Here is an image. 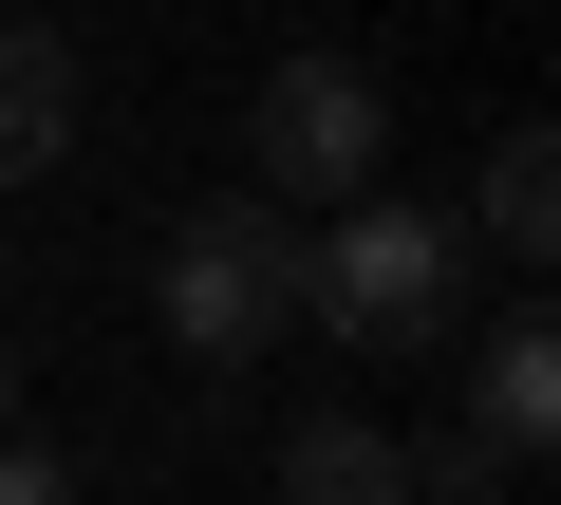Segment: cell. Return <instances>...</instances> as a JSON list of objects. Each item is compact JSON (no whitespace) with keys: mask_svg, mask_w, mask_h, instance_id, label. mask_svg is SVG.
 Segmentation results:
<instances>
[{"mask_svg":"<svg viewBox=\"0 0 561 505\" xmlns=\"http://www.w3.org/2000/svg\"><path fill=\"white\" fill-rule=\"evenodd\" d=\"M76 38L57 20H0V187H38V169H76Z\"/></svg>","mask_w":561,"mask_h":505,"instance_id":"obj_5","label":"cell"},{"mask_svg":"<svg viewBox=\"0 0 561 505\" xmlns=\"http://www.w3.org/2000/svg\"><path fill=\"white\" fill-rule=\"evenodd\" d=\"M0 505H76V449H57V431H20V412H0Z\"/></svg>","mask_w":561,"mask_h":505,"instance_id":"obj_8","label":"cell"},{"mask_svg":"<svg viewBox=\"0 0 561 505\" xmlns=\"http://www.w3.org/2000/svg\"><path fill=\"white\" fill-rule=\"evenodd\" d=\"M150 319H169L206 375H243L262 337H300V206H262V187L187 206V225L150 243Z\"/></svg>","mask_w":561,"mask_h":505,"instance_id":"obj_2","label":"cell"},{"mask_svg":"<svg viewBox=\"0 0 561 505\" xmlns=\"http://www.w3.org/2000/svg\"><path fill=\"white\" fill-rule=\"evenodd\" d=\"M0 412H20V337H0Z\"/></svg>","mask_w":561,"mask_h":505,"instance_id":"obj_9","label":"cell"},{"mask_svg":"<svg viewBox=\"0 0 561 505\" xmlns=\"http://www.w3.org/2000/svg\"><path fill=\"white\" fill-rule=\"evenodd\" d=\"M542 431H561V337L505 300V319L468 337V431H431V449H412V505H486V486H524V468H542Z\"/></svg>","mask_w":561,"mask_h":505,"instance_id":"obj_4","label":"cell"},{"mask_svg":"<svg viewBox=\"0 0 561 505\" xmlns=\"http://www.w3.org/2000/svg\"><path fill=\"white\" fill-rule=\"evenodd\" d=\"M300 319L356 337V356H449V319H468V243H449L431 206L356 187V206L300 225Z\"/></svg>","mask_w":561,"mask_h":505,"instance_id":"obj_1","label":"cell"},{"mask_svg":"<svg viewBox=\"0 0 561 505\" xmlns=\"http://www.w3.org/2000/svg\"><path fill=\"white\" fill-rule=\"evenodd\" d=\"M262 505H412V431H375V412H300Z\"/></svg>","mask_w":561,"mask_h":505,"instance_id":"obj_6","label":"cell"},{"mask_svg":"<svg viewBox=\"0 0 561 505\" xmlns=\"http://www.w3.org/2000/svg\"><path fill=\"white\" fill-rule=\"evenodd\" d=\"M468 243H486L505 282H542V263H561V131H505V150H486V187H468Z\"/></svg>","mask_w":561,"mask_h":505,"instance_id":"obj_7","label":"cell"},{"mask_svg":"<svg viewBox=\"0 0 561 505\" xmlns=\"http://www.w3.org/2000/svg\"><path fill=\"white\" fill-rule=\"evenodd\" d=\"M375 150H393V94H375V57H337V38H300L262 94H243V169H262V206H356L375 187Z\"/></svg>","mask_w":561,"mask_h":505,"instance_id":"obj_3","label":"cell"}]
</instances>
